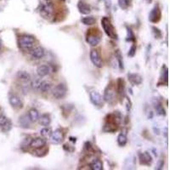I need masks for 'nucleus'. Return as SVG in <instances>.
Segmentation results:
<instances>
[{
	"instance_id": "393cba45",
	"label": "nucleus",
	"mask_w": 170,
	"mask_h": 170,
	"mask_svg": "<svg viewBox=\"0 0 170 170\" xmlns=\"http://www.w3.org/2000/svg\"><path fill=\"white\" fill-rule=\"evenodd\" d=\"M127 141L128 139L125 133H121L118 134V136H117V144H118L119 146H122V147L124 146L127 144Z\"/></svg>"
},
{
	"instance_id": "c756f323",
	"label": "nucleus",
	"mask_w": 170,
	"mask_h": 170,
	"mask_svg": "<svg viewBox=\"0 0 170 170\" xmlns=\"http://www.w3.org/2000/svg\"><path fill=\"white\" fill-rule=\"evenodd\" d=\"M126 41L128 42H134L135 41V37L133 34V31L131 28L127 27V37H126Z\"/></svg>"
},
{
	"instance_id": "b1692460",
	"label": "nucleus",
	"mask_w": 170,
	"mask_h": 170,
	"mask_svg": "<svg viewBox=\"0 0 170 170\" xmlns=\"http://www.w3.org/2000/svg\"><path fill=\"white\" fill-rule=\"evenodd\" d=\"M17 78L18 79L21 80V81H28L31 79V76L30 74L25 72V71H20L17 72Z\"/></svg>"
},
{
	"instance_id": "e433bc0d",
	"label": "nucleus",
	"mask_w": 170,
	"mask_h": 170,
	"mask_svg": "<svg viewBox=\"0 0 170 170\" xmlns=\"http://www.w3.org/2000/svg\"><path fill=\"white\" fill-rule=\"evenodd\" d=\"M105 1V5L107 10H109L112 6V0H104Z\"/></svg>"
},
{
	"instance_id": "473e14b6",
	"label": "nucleus",
	"mask_w": 170,
	"mask_h": 170,
	"mask_svg": "<svg viewBox=\"0 0 170 170\" xmlns=\"http://www.w3.org/2000/svg\"><path fill=\"white\" fill-rule=\"evenodd\" d=\"M135 53H136V46H135L134 44H133V45L131 46L130 49H129L128 53V55L129 57H133Z\"/></svg>"
},
{
	"instance_id": "ea45409f",
	"label": "nucleus",
	"mask_w": 170,
	"mask_h": 170,
	"mask_svg": "<svg viewBox=\"0 0 170 170\" xmlns=\"http://www.w3.org/2000/svg\"><path fill=\"white\" fill-rule=\"evenodd\" d=\"M149 2H150V3H151V1H152V0H148Z\"/></svg>"
},
{
	"instance_id": "2f4dec72",
	"label": "nucleus",
	"mask_w": 170,
	"mask_h": 170,
	"mask_svg": "<svg viewBox=\"0 0 170 170\" xmlns=\"http://www.w3.org/2000/svg\"><path fill=\"white\" fill-rule=\"evenodd\" d=\"M162 79H164L166 82L168 81V67L166 66H163V72H162Z\"/></svg>"
},
{
	"instance_id": "a878e982",
	"label": "nucleus",
	"mask_w": 170,
	"mask_h": 170,
	"mask_svg": "<svg viewBox=\"0 0 170 170\" xmlns=\"http://www.w3.org/2000/svg\"><path fill=\"white\" fill-rule=\"evenodd\" d=\"M90 169L92 170H102L103 169V164L101 160H95L93 163H90Z\"/></svg>"
},
{
	"instance_id": "9b49d317",
	"label": "nucleus",
	"mask_w": 170,
	"mask_h": 170,
	"mask_svg": "<svg viewBox=\"0 0 170 170\" xmlns=\"http://www.w3.org/2000/svg\"><path fill=\"white\" fill-rule=\"evenodd\" d=\"M139 163L141 165H146V166H150L152 163V157L148 152H143L139 155Z\"/></svg>"
},
{
	"instance_id": "f8f14e48",
	"label": "nucleus",
	"mask_w": 170,
	"mask_h": 170,
	"mask_svg": "<svg viewBox=\"0 0 170 170\" xmlns=\"http://www.w3.org/2000/svg\"><path fill=\"white\" fill-rule=\"evenodd\" d=\"M9 101H10V104L11 105L12 107L16 108V109H21L23 107V103L21 100L16 95H12L10 96V99H9Z\"/></svg>"
},
{
	"instance_id": "4be33fe9",
	"label": "nucleus",
	"mask_w": 170,
	"mask_h": 170,
	"mask_svg": "<svg viewBox=\"0 0 170 170\" xmlns=\"http://www.w3.org/2000/svg\"><path fill=\"white\" fill-rule=\"evenodd\" d=\"M81 22H82L83 24L86 25V26H92V25L95 24L96 19L94 16H86V17L82 18Z\"/></svg>"
},
{
	"instance_id": "4c0bfd02",
	"label": "nucleus",
	"mask_w": 170,
	"mask_h": 170,
	"mask_svg": "<svg viewBox=\"0 0 170 170\" xmlns=\"http://www.w3.org/2000/svg\"><path fill=\"white\" fill-rule=\"evenodd\" d=\"M126 101H127V103H126V109H127V111L128 112L130 109H131V101H130V100L129 99H128L127 97H126Z\"/></svg>"
},
{
	"instance_id": "2eb2a0df",
	"label": "nucleus",
	"mask_w": 170,
	"mask_h": 170,
	"mask_svg": "<svg viewBox=\"0 0 170 170\" xmlns=\"http://www.w3.org/2000/svg\"><path fill=\"white\" fill-rule=\"evenodd\" d=\"M31 56L32 58L34 59H41L44 56L45 54V51H44V48L41 47V46H38L36 48H32V51H31Z\"/></svg>"
},
{
	"instance_id": "5701e85b",
	"label": "nucleus",
	"mask_w": 170,
	"mask_h": 170,
	"mask_svg": "<svg viewBox=\"0 0 170 170\" xmlns=\"http://www.w3.org/2000/svg\"><path fill=\"white\" fill-rule=\"evenodd\" d=\"M51 89V84L47 81H41V84L39 85V90L42 91V93H46L50 90Z\"/></svg>"
},
{
	"instance_id": "6ab92c4d",
	"label": "nucleus",
	"mask_w": 170,
	"mask_h": 170,
	"mask_svg": "<svg viewBox=\"0 0 170 170\" xmlns=\"http://www.w3.org/2000/svg\"><path fill=\"white\" fill-rule=\"evenodd\" d=\"M28 117L30 121L32 122H36L38 121V118H39V112L37 111V109L35 108H32L29 112H28Z\"/></svg>"
},
{
	"instance_id": "f03ea898",
	"label": "nucleus",
	"mask_w": 170,
	"mask_h": 170,
	"mask_svg": "<svg viewBox=\"0 0 170 170\" xmlns=\"http://www.w3.org/2000/svg\"><path fill=\"white\" fill-rule=\"evenodd\" d=\"M101 26L103 27L104 32L109 37L112 39H117V34L113 25L111 22V20L108 17H103L101 20Z\"/></svg>"
},
{
	"instance_id": "20e7f679",
	"label": "nucleus",
	"mask_w": 170,
	"mask_h": 170,
	"mask_svg": "<svg viewBox=\"0 0 170 170\" xmlns=\"http://www.w3.org/2000/svg\"><path fill=\"white\" fill-rule=\"evenodd\" d=\"M116 95H117V89H116L115 86L110 84L108 85L105 89L103 100L107 103H112L116 99Z\"/></svg>"
},
{
	"instance_id": "dca6fc26",
	"label": "nucleus",
	"mask_w": 170,
	"mask_h": 170,
	"mask_svg": "<svg viewBox=\"0 0 170 170\" xmlns=\"http://www.w3.org/2000/svg\"><path fill=\"white\" fill-rule=\"evenodd\" d=\"M117 93L122 100L124 98V94H125V84L124 81L122 78H118L117 81ZM123 100V99H122Z\"/></svg>"
},
{
	"instance_id": "f257e3e1",
	"label": "nucleus",
	"mask_w": 170,
	"mask_h": 170,
	"mask_svg": "<svg viewBox=\"0 0 170 170\" xmlns=\"http://www.w3.org/2000/svg\"><path fill=\"white\" fill-rule=\"evenodd\" d=\"M37 10L43 19H50L54 14V4L52 0H43L40 3Z\"/></svg>"
},
{
	"instance_id": "7ed1b4c3",
	"label": "nucleus",
	"mask_w": 170,
	"mask_h": 170,
	"mask_svg": "<svg viewBox=\"0 0 170 170\" xmlns=\"http://www.w3.org/2000/svg\"><path fill=\"white\" fill-rule=\"evenodd\" d=\"M35 42V37L32 35L24 34L18 38V45L21 48H31Z\"/></svg>"
},
{
	"instance_id": "423d86ee",
	"label": "nucleus",
	"mask_w": 170,
	"mask_h": 170,
	"mask_svg": "<svg viewBox=\"0 0 170 170\" xmlns=\"http://www.w3.org/2000/svg\"><path fill=\"white\" fill-rule=\"evenodd\" d=\"M101 35L97 32H94V30H89L86 36V42L91 46H96L101 42Z\"/></svg>"
},
{
	"instance_id": "cd10ccee",
	"label": "nucleus",
	"mask_w": 170,
	"mask_h": 170,
	"mask_svg": "<svg viewBox=\"0 0 170 170\" xmlns=\"http://www.w3.org/2000/svg\"><path fill=\"white\" fill-rule=\"evenodd\" d=\"M40 133H41V135H42L43 138L47 139L50 137V135H51V133H52V131H51V128H50L44 127L40 130Z\"/></svg>"
},
{
	"instance_id": "7c9ffc66",
	"label": "nucleus",
	"mask_w": 170,
	"mask_h": 170,
	"mask_svg": "<svg viewBox=\"0 0 170 170\" xmlns=\"http://www.w3.org/2000/svg\"><path fill=\"white\" fill-rule=\"evenodd\" d=\"M116 58L117 60V62H118V66L120 67V69H123V61H122V55H121V53L119 52V50H117L116 52Z\"/></svg>"
},
{
	"instance_id": "bb28decb",
	"label": "nucleus",
	"mask_w": 170,
	"mask_h": 170,
	"mask_svg": "<svg viewBox=\"0 0 170 170\" xmlns=\"http://www.w3.org/2000/svg\"><path fill=\"white\" fill-rule=\"evenodd\" d=\"M155 108L157 110V112L158 115H161V116H165V110L164 108L163 107L162 104L160 103L159 101H157V103H155Z\"/></svg>"
},
{
	"instance_id": "c85d7f7f",
	"label": "nucleus",
	"mask_w": 170,
	"mask_h": 170,
	"mask_svg": "<svg viewBox=\"0 0 170 170\" xmlns=\"http://www.w3.org/2000/svg\"><path fill=\"white\" fill-rule=\"evenodd\" d=\"M131 2L132 0H118V4L122 10H127L131 4Z\"/></svg>"
},
{
	"instance_id": "39448f33",
	"label": "nucleus",
	"mask_w": 170,
	"mask_h": 170,
	"mask_svg": "<svg viewBox=\"0 0 170 170\" xmlns=\"http://www.w3.org/2000/svg\"><path fill=\"white\" fill-rule=\"evenodd\" d=\"M67 94V88L64 84H59L56 85L52 90V95L56 100L63 99Z\"/></svg>"
},
{
	"instance_id": "58836bf2",
	"label": "nucleus",
	"mask_w": 170,
	"mask_h": 170,
	"mask_svg": "<svg viewBox=\"0 0 170 170\" xmlns=\"http://www.w3.org/2000/svg\"><path fill=\"white\" fill-rule=\"evenodd\" d=\"M1 47H2V41L0 40V48H1Z\"/></svg>"
},
{
	"instance_id": "412c9836",
	"label": "nucleus",
	"mask_w": 170,
	"mask_h": 170,
	"mask_svg": "<svg viewBox=\"0 0 170 170\" xmlns=\"http://www.w3.org/2000/svg\"><path fill=\"white\" fill-rule=\"evenodd\" d=\"M30 119L29 117H27V115H23L19 118V124L21 128H27L30 126Z\"/></svg>"
},
{
	"instance_id": "f3484780",
	"label": "nucleus",
	"mask_w": 170,
	"mask_h": 170,
	"mask_svg": "<svg viewBox=\"0 0 170 170\" xmlns=\"http://www.w3.org/2000/svg\"><path fill=\"white\" fill-rule=\"evenodd\" d=\"M78 9L81 14L83 15H89L91 12V7L87 3L84 1H79L78 4Z\"/></svg>"
},
{
	"instance_id": "4468645a",
	"label": "nucleus",
	"mask_w": 170,
	"mask_h": 170,
	"mask_svg": "<svg viewBox=\"0 0 170 170\" xmlns=\"http://www.w3.org/2000/svg\"><path fill=\"white\" fill-rule=\"evenodd\" d=\"M45 145H46V140L43 138L38 137V138H35L32 139V141L30 143V146L34 149H40L42 148Z\"/></svg>"
},
{
	"instance_id": "aec40b11",
	"label": "nucleus",
	"mask_w": 170,
	"mask_h": 170,
	"mask_svg": "<svg viewBox=\"0 0 170 170\" xmlns=\"http://www.w3.org/2000/svg\"><path fill=\"white\" fill-rule=\"evenodd\" d=\"M38 122L39 123L42 125V126H44V127H47L50 124L51 122V119H50V117L48 114H43L41 117L39 116V118H38Z\"/></svg>"
},
{
	"instance_id": "72a5a7b5",
	"label": "nucleus",
	"mask_w": 170,
	"mask_h": 170,
	"mask_svg": "<svg viewBox=\"0 0 170 170\" xmlns=\"http://www.w3.org/2000/svg\"><path fill=\"white\" fill-rule=\"evenodd\" d=\"M41 84V80L39 79H35L34 81H32V86L33 89H39V85Z\"/></svg>"
},
{
	"instance_id": "0eeeda50",
	"label": "nucleus",
	"mask_w": 170,
	"mask_h": 170,
	"mask_svg": "<svg viewBox=\"0 0 170 170\" xmlns=\"http://www.w3.org/2000/svg\"><path fill=\"white\" fill-rule=\"evenodd\" d=\"M89 57H90L91 62L93 63V65L98 67V68H101L103 66V61H102V59L101 57V54L99 53V51L97 49H92L90 51V54H89Z\"/></svg>"
},
{
	"instance_id": "9d476101",
	"label": "nucleus",
	"mask_w": 170,
	"mask_h": 170,
	"mask_svg": "<svg viewBox=\"0 0 170 170\" xmlns=\"http://www.w3.org/2000/svg\"><path fill=\"white\" fill-rule=\"evenodd\" d=\"M50 139L51 142L54 144H60L63 141L64 139V133L60 128L55 129L54 132H52L50 135Z\"/></svg>"
},
{
	"instance_id": "a211bd4d",
	"label": "nucleus",
	"mask_w": 170,
	"mask_h": 170,
	"mask_svg": "<svg viewBox=\"0 0 170 170\" xmlns=\"http://www.w3.org/2000/svg\"><path fill=\"white\" fill-rule=\"evenodd\" d=\"M49 72H50V68L48 66H46V65L39 66L37 68V73L40 78L47 76L49 73Z\"/></svg>"
},
{
	"instance_id": "1a4fd4ad",
	"label": "nucleus",
	"mask_w": 170,
	"mask_h": 170,
	"mask_svg": "<svg viewBox=\"0 0 170 170\" xmlns=\"http://www.w3.org/2000/svg\"><path fill=\"white\" fill-rule=\"evenodd\" d=\"M161 10L158 5H156L149 14V21L152 23H157L161 20Z\"/></svg>"
},
{
	"instance_id": "f704fd0d",
	"label": "nucleus",
	"mask_w": 170,
	"mask_h": 170,
	"mask_svg": "<svg viewBox=\"0 0 170 170\" xmlns=\"http://www.w3.org/2000/svg\"><path fill=\"white\" fill-rule=\"evenodd\" d=\"M8 122V118L4 116H0V127H4Z\"/></svg>"
},
{
	"instance_id": "ddd939ff",
	"label": "nucleus",
	"mask_w": 170,
	"mask_h": 170,
	"mask_svg": "<svg viewBox=\"0 0 170 170\" xmlns=\"http://www.w3.org/2000/svg\"><path fill=\"white\" fill-rule=\"evenodd\" d=\"M128 79L133 85H139L143 82L142 77L138 73H129L128 74Z\"/></svg>"
},
{
	"instance_id": "c9c22d12",
	"label": "nucleus",
	"mask_w": 170,
	"mask_h": 170,
	"mask_svg": "<svg viewBox=\"0 0 170 170\" xmlns=\"http://www.w3.org/2000/svg\"><path fill=\"white\" fill-rule=\"evenodd\" d=\"M163 165H164V162H163V160H160L159 162H158V163H157V169H163Z\"/></svg>"
},
{
	"instance_id": "a19ab883",
	"label": "nucleus",
	"mask_w": 170,
	"mask_h": 170,
	"mask_svg": "<svg viewBox=\"0 0 170 170\" xmlns=\"http://www.w3.org/2000/svg\"><path fill=\"white\" fill-rule=\"evenodd\" d=\"M0 1H2V0H0Z\"/></svg>"
},
{
	"instance_id": "6e6552de",
	"label": "nucleus",
	"mask_w": 170,
	"mask_h": 170,
	"mask_svg": "<svg viewBox=\"0 0 170 170\" xmlns=\"http://www.w3.org/2000/svg\"><path fill=\"white\" fill-rule=\"evenodd\" d=\"M89 98L90 101L96 106H102L103 105V97L95 89H92L89 91Z\"/></svg>"
}]
</instances>
